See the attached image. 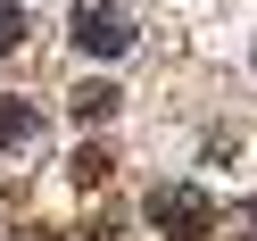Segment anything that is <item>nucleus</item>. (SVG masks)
Here are the masks:
<instances>
[{"label": "nucleus", "mask_w": 257, "mask_h": 241, "mask_svg": "<svg viewBox=\"0 0 257 241\" xmlns=\"http://www.w3.org/2000/svg\"><path fill=\"white\" fill-rule=\"evenodd\" d=\"M42 133V108L34 100H0V150H25Z\"/></svg>", "instance_id": "obj_3"}, {"label": "nucleus", "mask_w": 257, "mask_h": 241, "mask_svg": "<svg viewBox=\"0 0 257 241\" xmlns=\"http://www.w3.org/2000/svg\"><path fill=\"white\" fill-rule=\"evenodd\" d=\"M108 108H116V84H83V92H75V117H83V125H100Z\"/></svg>", "instance_id": "obj_4"}, {"label": "nucleus", "mask_w": 257, "mask_h": 241, "mask_svg": "<svg viewBox=\"0 0 257 241\" xmlns=\"http://www.w3.org/2000/svg\"><path fill=\"white\" fill-rule=\"evenodd\" d=\"M249 224H257V200H249Z\"/></svg>", "instance_id": "obj_6"}, {"label": "nucleus", "mask_w": 257, "mask_h": 241, "mask_svg": "<svg viewBox=\"0 0 257 241\" xmlns=\"http://www.w3.org/2000/svg\"><path fill=\"white\" fill-rule=\"evenodd\" d=\"M67 34H75L83 58H124L133 50V9H124V0H83Z\"/></svg>", "instance_id": "obj_1"}, {"label": "nucleus", "mask_w": 257, "mask_h": 241, "mask_svg": "<svg viewBox=\"0 0 257 241\" xmlns=\"http://www.w3.org/2000/svg\"><path fill=\"white\" fill-rule=\"evenodd\" d=\"M17 42H25V9H17V0H0V58L17 50Z\"/></svg>", "instance_id": "obj_5"}, {"label": "nucleus", "mask_w": 257, "mask_h": 241, "mask_svg": "<svg viewBox=\"0 0 257 241\" xmlns=\"http://www.w3.org/2000/svg\"><path fill=\"white\" fill-rule=\"evenodd\" d=\"M207 216H216V208H207L199 183H158V191H150V224H158V233H174V241H199Z\"/></svg>", "instance_id": "obj_2"}]
</instances>
